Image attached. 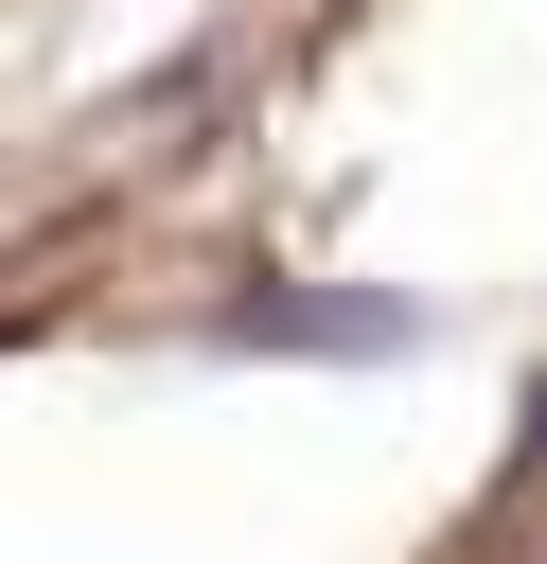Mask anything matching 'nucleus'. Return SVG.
Wrapping results in <instances>:
<instances>
[{
    "instance_id": "nucleus-1",
    "label": "nucleus",
    "mask_w": 547,
    "mask_h": 564,
    "mask_svg": "<svg viewBox=\"0 0 547 564\" xmlns=\"http://www.w3.org/2000/svg\"><path fill=\"white\" fill-rule=\"evenodd\" d=\"M229 335H247V352H265V335H282V352H388V335H406V300H247Z\"/></svg>"
}]
</instances>
